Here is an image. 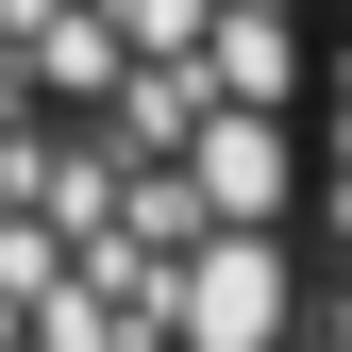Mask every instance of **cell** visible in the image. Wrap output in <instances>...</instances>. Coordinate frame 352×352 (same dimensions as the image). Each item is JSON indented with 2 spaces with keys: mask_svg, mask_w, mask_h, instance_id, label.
<instances>
[{
  "mask_svg": "<svg viewBox=\"0 0 352 352\" xmlns=\"http://www.w3.org/2000/svg\"><path fill=\"white\" fill-rule=\"evenodd\" d=\"M302 352H352V0H319V151H302Z\"/></svg>",
  "mask_w": 352,
  "mask_h": 352,
  "instance_id": "obj_1",
  "label": "cell"
}]
</instances>
